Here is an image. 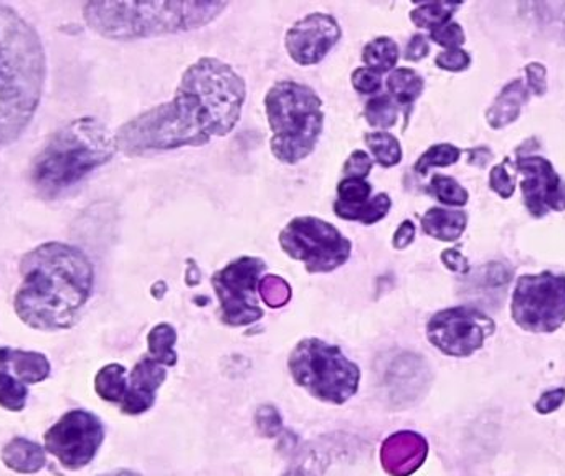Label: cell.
<instances>
[{
	"mask_svg": "<svg viewBox=\"0 0 565 476\" xmlns=\"http://www.w3.org/2000/svg\"><path fill=\"white\" fill-rule=\"evenodd\" d=\"M280 245L290 257L303 261L309 273H329L351 257V242L324 220L296 217L280 233Z\"/></svg>",
	"mask_w": 565,
	"mask_h": 476,
	"instance_id": "obj_8",
	"label": "cell"
},
{
	"mask_svg": "<svg viewBox=\"0 0 565 476\" xmlns=\"http://www.w3.org/2000/svg\"><path fill=\"white\" fill-rule=\"evenodd\" d=\"M165 366L151 356L143 357L127 376V389L121 412L127 415H139L155 405L156 392L164 385Z\"/></svg>",
	"mask_w": 565,
	"mask_h": 476,
	"instance_id": "obj_15",
	"label": "cell"
},
{
	"mask_svg": "<svg viewBox=\"0 0 565 476\" xmlns=\"http://www.w3.org/2000/svg\"><path fill=\"white\" fill-rule=\"evenodd\" d=\"M45 450L59 460L63 468H85L95 460L105 442L103 422L91 412L75 408L66 412L47 430Z\"/></svg>",
	"mask_w": 565,
	"mask_h": 476,
	"instance_id": "obj_10",
	"label": "cell"
},
{
	"mask_svg": "<svg viewBox=\"0 0 565 476\" xmlns=\"http://www.w3.org/2000/svg\"><path fill=\"white\" fill-rule=\"evenodd\" d=\"M175 341H177V334L172 326H156L148 337L149 356L164 366H174L177 363V354L174 351Z\"/></svg>",
	"mask_w": 565,
	"mask_h": 476,
	"instance_id": "obj_26",
	"label": "cell"
},
{
	"mask_svg": "<svg viewBox=\"0 0 565 476\" xmlns=\"http://www.w3.org/2000/svg\"><path fill=\"white\" fill-rule=\"evenodd\" d=\"M0 373L11 374L24 385H38L49 379L52 364L49 357L37 351L0 346Z\"/></svg>",
	"mask_w": 565,
	"mask_h": 476,
	"instance_id": "obj_16",
	"label": "cell"
},
{
	"mask_svg": "<svg viewBox=\"0 0 565 476\" xmlns=\"http://www.w3.org/2000/svg\"><path fill=\"white\" fill-rule=\"evenodd\" d=\"M4 465L21 475H34L47 465L45 450L34 440L15 437L2 449L0 455Z\"/></svg>",
	"mask_w": 565,
	"mask_h": 476,
	"instance_id": "obj_17",
	"label": "cell"
},
{
	"mask_svg": "<svg viewBox=\"0 0 565 476\" xmlns=\"http://www.w3.org/2000/svg\"><path fill=\"white\" fill-rule=\"evenodd\" d=\"M288 366L296 385L322 402L344 404L359 388V367L340 347L316 338L296 344Z\"/></svg>",
	"mask_w": 565,
	"mask_h": 476,
	"instance_id": "obj_7",
	"label": "cell"
},
{
	"mask_svg": "<svg viewBox=\"0 0 565 476\" xmlns=\"http://www.w3.org/2000/svg\"><path fill=\"white\" fill-rule=\"evenodd\" d=\"M511 316L528 332H554L565 322V274L542 271L517 278Z\"/></svg>",
	"mask_w": 565,
	"mask_h": 476,
	"instance_id": "obj_9",
	"label": "cell"
},
{
	"mask_svg": "<svg viewBox=\"0 0 565 476\" xmlns=\"http://www.w3.org/2000/svg\"><path fill=\"white\" fill-rule=\"evenodd\" d=\"M462 4H453V2H430V4H421L410 14L412 22L417 27L427 28L433 32L442 25L452 22V15Z\"/></svg>",
	"mask_w": 565,
	"mask_h": 476,
	"instance_id": "obj_24",
	"label": "cell"
},
{
	"mask_svg": "<svg viewBox=\"0 0 565 476\" xmlns=\"http://www.w3.org/2000/svg\"><path fill=\"white\" fill-rule=\"evenodd\" d=\"M353 80V86L359 93H364V95H373V93L379 91L381 89V75L379 73L373 72V70L366 69H357L356 72L351 76Z\"/></svg>",
	"mask_w": 565,
	"mask_h": 476,
	"instance_id": "obj_35",
	"label": "cell"
},
{
	"mask_svg": "<svg viewBox=\"0 0 565 476\" xmlns=\"http://www.w3.org/2000/svg\"><path fill=\"white\" fill-rule=\"evenodd\" d=\"M565 401V389H555V391L545 392L541 399H539L538 404H536V408L541 414H549V412L555 411V408L561 407Z\"/></svg>",
	"mask_w": 565,
	"mask_h": 476,
	"instance_id": "obj_41",
	"label": "cell"
},
{
	"mask_svg": "<svg viewBox=\"0 0 565 476\" xmlns=\"http://www.w3.org/2000/svg\"><path fill=\"white\" fill-rule=\"evenodd\" d=\"M366 145L369 146L377 164H381L382 168H392L402 161L401 143L391 133L384 131L369 133L366 136Z\"/></svg>",
	"mask_w": 565,
	"mask_h": 476,
	"instance_id": "obj_25",
	"label": "cell"
},
{
	"mask_svg": "<svg viewBox=\"0 0 565 476\" xmlns=\"http://www.w3.org/2000/svg\"><path fill=\"white\" fill-rule=\"evenodd\" d=\"M27 401V385L15 379L11 374L0 373V407L11 412H22Z\"/></svg>",
	"mask_w": 565,
	"mask_h": 476,
	"instance_id": "obj_27",
	"label": "cell"
},
{
	"mask_svg": "<svg viewBox=\"0 0 565 476\" xmlns=\"http://www.w3.org/2000/svg\"><path fill=\"white\" fill-rule=\"evenodd\" d=\"M516 169L523 174V197L528 212L536 219L549 212H564L565 181L542 156H519Z\"/></svg>",
	"mask_w": 565,
	"mask_h": 476,
	"instance_id": "obj_13",
	"label": "cell"
},
{
	"mask_svg": "<svg viewBox=\"0 0 565 476\" xmlns=\"http://www.w3.org/2000/svg\"><path fill=\"white\" fill-rule=\"evenodd\" d=\"M545 66L542 63H529L526 66V76H528V89L538 97H542L548 91V80H545Z\"/></svg>",
	"mask_w": 565,
	"mask_h": 476,
	"instance_id": "obj_38",
	"label": "cell"
},
{
	"mask_svg": "<svg viewBox=\"0 0 565 476\" xmlns=\"http://www.w3.org/2000/svg\"><path fill=\"white\" fill-rule=\"evenodd\" d=\"M258 292L271 308H280V306L286 305L290 296H292L290 284L277 274H268V277L261 278L260 283H258Z\"/></svg>",
	"mask_w": 565,
	"mask_h": 476,
	"instance_id": "obj_31",
	"label": "cell"
},
{
	"mask_svg": "<svg viewBox=\"0 0 565 476\" xmlns=\"http://www.w3.org/2000/svg\"><path fill=\"white\" fill-rule=\"evenodd\" d=\"M114 134L97 118H76L45 141L28 169L38 196L56 200L113 159Z\"/></svg>",
	"mask_w": 565,
	"mask_h": 476,
	"instance_id": "obj_4",
	"label": "cell"
},
{
	"mask_svg": "<svg viewBox=\"0 0 565 476\" xmlns=\"http://www.w3.org/2000/svg\"><path fill=\"white\" fill-rule=\"evenodd\" d=\"M247 88L232 66L200 59L182 75L174 100L151 108L118 130V151L126 156L204 146L226 136L241 121Z\"/></svg>",
	"mask_w": 565,
	"mask_h": 476,
	"instance_id": "obj_1",
	"label": "cell"
},
{
	"mask_svg": "<svg viewBox=\"0 0 565 476\" xmlns=\"http://www.w3.org/2000/svg\"><path fill=\"white\" fill-rule=\"evenodd\" d=\"M398 47L392 38L381 37L369 41L364 47L363 62L366 63V69L373 70V72L385 73L391 72L397 65Z\"/></svg>",
	"mask_w": 565,
	"mask_h": 476,
	"instance_id": "obj_23",
	"label": "cell"
},
{
	"mask_svg": "<svg viewBox=\"0 0 565 476\" xmlns=\"http://www.w3.org/2000/svg\"><path fill=\"white\" fill-rule=\"evenodd\" d=\"M127 389V370L121 364H108L95 377V391L103 401L120 405Z\"/></svg>",
	"mask_w": 565,
	"mask_h": 476,
	"instance_id": "obj_21",
	"label": "cell"
},
{
	"mask_svg": "<svg viewBox=\"0 0 565 476\" xmlns=\"http://www.w3.org/2000/svg\"><path fill=\"white\" fill-rule=\"evenodd\" d=\"M459 156H462V149L456 148L453 145H435L423 152L415 164V171L418 174H427L432 168H449V166L456 164Z\"/></svg>",
	"mask_w": 565,
	"mask_h": 476,
	"instance_id": "obj_30",
	"label": "cell"
},
{
	"mask_svg": "<svg viewBox=\"0 0 565 476\" xmlns=\"http://www.w3.org/2000/svg\"><path fill=\"white\" fill-rule=\"evenodd\" d=\"M435 63L446 72H463L471 63V57L462 49L445 50L437 57Z\"/></svg>",
	"mask_w": 565,
	"mask_h": 476,
	"instance_id": "obj_36",
	"label": "cell"
},
{
	"mask_svg": "<svg viewBox=\"0 0 565 476\" xmlns=\"http://www.w3.org/2000/svg\"><path fill=\"white\" fill-rule=\"evenodd\" d=\"M442 261L449 270L456 271V273H468L469 264L465 255L459 254L458 251H445L442 254Z\"/></svg>",
	"mask_w": 565,
	"mask_h": 476,
	"instance_id": "obj_42",
	"label": "cell"
},
{
	"mask_svg": "<svg viewBox=\"0 0 565 476\" xmlns=\"http://www.w3.org/2000/svg\"><path fill=\"white\" fill-rule=\"evenodd\" d=\"M426 88L423 78L412 69H397L389 75L388 89L402 107H410Z\"/></svg>",
	"mask_w": 565,
	"mask_h": 476,
	"instance_id": "obj_22",
	"label": "cell"
},
{
	"mask_svg": "<svg viewBox=\"0 0 565 476\" xmlns=\"http://www.w3.org/2000/svg\"><path fill=\"white\" fill-rule=\"evenodd\" d=\"M19 271L14 309L24 325L52 332L78 322L95 286V268L82 248L45 242L21 258Z\"/></svg>",
	"mask_w": 565,
	"mask_h": 476,
	"instance_id": "obj_2",
	"label": "cell"
},
{
	"mask_svg": "<svg viewBox=\"0 0 565 476\" xmlns=\"http://www.w3.org/2000/svg\"><path fill=\"white\" fill-rule=\"evenodd\" d=\"M494 328L493 319L480 309L456 306L443 309L430 319L427 337L446 356L468 357L483 347Z\"/></svg>",
	"mask_w": 565,
	"mask_h": 476,
	"instance_id": "obj_12",
	"label": "cell"
},
{
	"mask_svg": "<svg viewBox=\"0 0 565 476\" xmlns=\"http://www.w3.org/2000/svg\"><path fill=\"white\" fill-rule=\"evenodd\" d=\"M468 216L462 210H446L433 207L421 217V229L427 235L442 242H455L465 232Z\"/></svg>",
	"mask_w": 565,
	"mask_h": 476,
	"instance_id": "obj_19",
	"label": "cell"
},
{
	"mask_svg": "<svg viewBox=\"0 0 565 476\" xmlns=\"http://www.w3.org/2000/svg\"><path fill=\"white\" fill-rule=\"evenodd\" d=\"M263 270V260L244 257L213 274V289L222 305V318L226 325H250L263 316L257 300L258 283Z\"/></svg>",
	"mask_w": 565,
	"mask_h": 476,
	"instance_id": "obj_11",
	"label": "cell"
},
{
	"mask_svg": "<svg viewBox=\"0 0 565 476\" xmlns=\"http://www.w3.org/2000/svg\"><path fill=\"white\" fill-rule=\"evenodd\" d=\"M391 207L392 200L388 194H377L372 199L360 204L343 203V200H337L334 204V210H336L341 219L356 220V222L364 223V225H372V223L384 219Z\"/></svg>",
	"mask_w": 565,
	"mask_h": 476,
	"instance_id": "obj_20",
	"label": "cell"
},
{
	"mask_svg": "<svg viewBox=\"0 0 565 476\" xmlns=\"http://www.w3.org/2000/svg\"><path fill=\"white\" fill-rule=\"evenodd\" d=\"M271 133V151L278 161L296 164L308 158L322 133L321 98L315 89L285 80L277 83L265 98Z\"/></svg>",
	"mask_w": 565,
	"mask_h": 476,
	"instance_id": "obj_6",
	"label": "cell"
},
{
	"mask_svg": "<svg viewBox=\"0 0 565 476\" xmlns=\"http://www.w3.org/2000/svg\"><path fill=\"white\" fill-rule=\"evenodd\" d=\"M549 8L554 9V14H549V12H544L541 14V17L544 19V25L548 30H551L552 34L557 37L561 35L562 40L565 41V8L564 4H558L561 11H558L557 5L549 4Z\"/></svg>",
	"mask_w": 565,
	"mask_h": 476,
	"instance_id": "obj_39",
	"label": "cell"
},
{
	"mask_svg": "<svg viewBox=\"0 0 565 476\" xmlns=\"http://www.w3.org/2000/svg\"><path fill=\"white\" fill-rule=\"evenodd\" d=\"M415 239V225L410 222V220H405L401 227H398L397 232L394 235V247L397 251H404L408 245L414 242Z\"/></svg>",
	"mask_w": 565,
	"mask_h": 476,
	"instance_id": "obj_43",
	"label": "cell"
},
{
	"mask_svg": "<svg viewBox=\"0 0 565 476\" xmlns=\"http://www.w3.org/2000/svg\"><path fill=\"white\" fill-rule=\"evenodd\" d=\"M430 52L429 38L423 35H415L412 40L408 41L407 49H405V60L408 62H420L421 59H426Z\"/></svg>",
	"mask_w": 565,
	"mask_h": 476,
	"instance_id": "obj_40",
	"label": "cell"
},
{
	"mask_svg": "<svg viewBox=\"0 0 565 476\" xmlns=\"http://www.w3.org/2000/svg\"><path fill=\"white\" fill-rule=\"evenodd\" d=\"M529 89L525 86L523 80H514L509 85L504 86L503 91L498 95L493 107L488 111V123L494 130L507 126L514 123L521 113L523 105L529 100Z\"/></svg>",
	"mask_w": 565,
	"mask_h": 476,
	"instance_id": "obj_18",
	"label": "cell"
},
{
	"mask_svg": "<svg viewBox=\"0 0 565 476\" xmlns=\"http://www.w3.org/2000/svg\"><path fill=\"white\" fill-rule=\"evenodd\" d=\"M225 2H88L83 19L108 40H140L210 24Z\"/></svg>",
	"mask_w": 565,
	"mask_h": 476,
	"instance_id": "obj_5",
	"label": "cell"
},
{
	"mask_svg": "<svg viewBox=\"0 0 565 476\" xmlns=\"http://www.w3.org/2000/svg\"><path fill=\"white\" fill-rule=\"evenodd\" d=\"M509 162V159L503 162V164L494 166L490 172V187L493 188L494 193L498 196L503 197V199H509L514 194V187H516V178L509 174L506 171V164Z\"/></svg>",
	"mask_w": 565,
	"mask_h": 476,
	"instance_id": "obj_34",
	"label": "cell"
},
{
	"mask_svg": "<svg viewBox=\"0 0 565 476\" xmlns=\"http://www.w3.org/2000/svg\"><path fill=\"white\" fill-rule=\"evenodd\" d=\"M98 476H143L139 473L131 472V469H114V472L105 473V475Z\"/></svg>",
	"mask_w": 565,
	"mask_h": 476,
	"instance_id": "obj_44",
	"label": "cell"
},
{
	"mask_svg": "<svg viewBox=\"0 0 565 476\" xmlns=\"http://www.w3.org/2000/svg\"><path fill=\"white\" fill-rule=\"evenodd\" d=\"M372 166L373 161L369 158L367 152L354 151L353 155L349 156V159H347L346 164H344V174H346L347 178L366 179Z\"/></svg>",
	"mask_w": 565,
	"mask_h": 476,
	"instance_id": "obj_37",
	"label": "cell"
},
{
	"mask_svg": "<svg viewBox=\"0 0 565 476\" xmlns=\"http://www.w3.org/2000/svg\"><path fill=\"white\" fill-rule=\"evenodd\" d=\"M430 194L446 206L463 207L469 199L468 191L462 187L458 181L442 174L433 175L430 182Z\"/></svg>",
	"mask_w": 565,
	"mask_h": 476,
	"instance_id": "obj_28",
	"label": "cell"
},
{
	"mask_svg": "<svg viewBox=\"0 0 565 476\" xmlns=\"http://www.w3.org/2000/svg\"><path fill=\"white\" fill-rule=\"evenodd\" d=\"M430 38L446 50L459 49L465 44V32L456 22H449L437 30L430 32Z\"/></svg>",
	"mask_w": 565,
	"mask_h": 476,
	"instance_id": "obj_33",
	"label": "cell"
},
{
	"mask_svg": "<svg viewBox=\"0 0 565 476\" xmlns=\"http://www.w3.org/2000/svg\"><path fill=\"white\" fill-rule=\"evenodd\" d=\"M45 80L40 35L14 8L0 4V149L14 145L30 126Z\"/></svg>",
	"mask_w": 565,
	"mask_h": 476,
	"instance_id": "obj_3",
	"label": "cell"
},
{
	"mask_svg": "<svg viewBox=\"0 0 565 476\" xmlns=\"http://www.w3.org/2000/svg\"><path fill=\"white\" fill-rule=\"evenodd\" d=\"M364 117L370 126L392 127L397 123L398 108L388 95H379L366 105Z\"/></svg>",
	"mask_w": 565,
	"mask_h": 476,
	"instance_id": "obj_29",
	"label": "cell"
},
{
	"mask_svg": "<svg viewBox=\"0 0 565 476\" xmlns=\"http://www.w3.org/2000/svg\"><path fill=\"white\" fill-rule=\"evenodd\" d=\"M370 193H372V187L364 179L347 178L337 187L340 200H343V203H366V200L370 199Z\"/></svg>",
	"mask_w": 565,
	"mask_h": 476,
	"instance_id": "obj_32",
	"label": "cell"
},
{
	"mask_svg": "<svg viewBox=\"0 0 565 476\" xmlns=\"http://www.w3.org/2000/svg\"><path fill=\"white\" fill-rule=\"evenodd\" d=\"M341 28L328 14H311L296 22L286 34V50L299 65H316L340 41Z\"/></svg>",
	"mask_w": 565,
	"mask_h": 476,
	"instance_id": "obj_14",
	"label": "cell"
}]
</instances>
